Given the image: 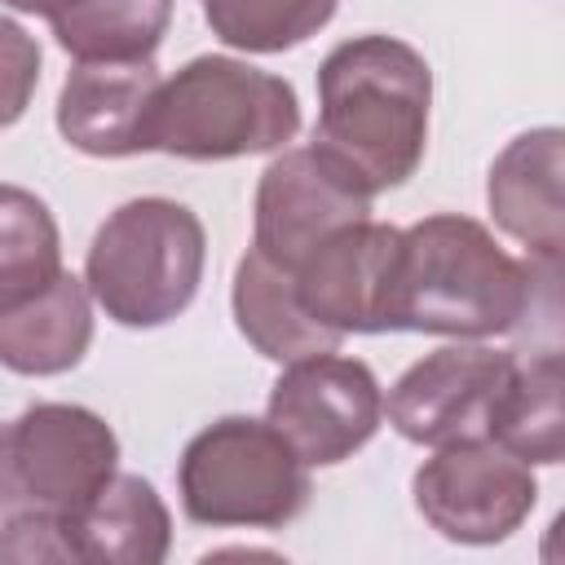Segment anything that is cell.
Returning a JSON list of instances; mask_svg holds the SVG:
<instances>
[{"instance_id": "cell-11", "label": "cell", "mask_w": 565, "mask_h": 565, "mask_svg": "<svg viewBox=\"0 0 565 565\" xmlns=\"http://www.w3.org/2000/svg\"><path fill=\"white\" fill-rule=\"evenodd\" d=\"M159 66L146 62H75L57 93V132L93 159H128L154 150Z\"/></svg>"}, {"instance_id": "cell-18", "label": "cell", "mask_w": 565, "mask_h": 565, "mask_svg": "<svg viewBox=\"0 0 565 565\" xmlns=\"http://www.w3.org/2000/svg\"><path fill=\"white\" fill-rule=\"evenodd\" d=\"M168 22L172 0H84L49 26L75 62H146Z\"/></svg>"}, {"instance_id": "cell-16", "label": "cell", "mask_w": 565, "mask_h": 565, "mask_svg": "<svg viewBox=\"0 0 565 565\" xmlns=\"http://www.w3.org/2000/svg\"><path fill=\"white\" fill-rule=\"evenodd\" d=\"M93 291L66 274L40 296L0 309V362L13 375H62L79 366L93 344Z\"/></svg>"}, {"instance_id": "cell-24", "label": "cell", "mask_w": 565, "mask_h": 565, "mask_svg": "<svg viewBox=\"0 0 565 565\" xmlns=\"http://www.w3.org/2000/svg\"><path fill=\"white\" fill-rule=\"evenodd\" d=\"M13 13H35V18H44V22H53V18H62V13H71L75 4H84V0H4Z\"/></svg>"}, {"instance_id": "cell-7", "label": "cell", "mask_w": 565, "mask_h": 565, "mask_svg": "<svg viewBox=\"0 0 565 565\" xmlns=\"http://www.w3.org/2000/svg\"><path fill=\"white\" fill-rule=\"evenodd\" d=\"M419 516L450 543L490 547L512 539L539 503V481L521 455L486 441H455L433 450L411 477Z\"/></svg>"}, {"instance_id": "cell-15", "label": "cell", "mask_w": 565, "mask_h": 565, "mask_svg": "<svg viewBox=\"0 0 565 565\" xmlns=\"http://www.w3.org/2000/svg\"><path fill=\"white\" fill-rule=\"evenodd\" d=\"M66 534L71 565H159L172 547V516L146 477L115 472Z\"/></svg>"}, {"instance_id": "cell-2", "label": "cell", "mask_w": 565, "mask_h": 565, "mask_svg": "<svg viewBox=\"0 0 565 565\" xmlns=\"http://www.w3.org/2000/svg\"><path fill=\"white\" fill-rule=\"evenodd\" d=\"M521 300V260H512L481 221L437 212L402 230L384 331L490 340L512 331Z\"/></svg>"}, {"instance_id": "cell-17", "label": "cell", "mask_w": 565, "mask_h": 565, "mask_svg": "<svg viewBox=\"0 0 565 565\" xmlns=\"http://www.w3.org/2000/svg\"><path fill=\"white\" fill-rule=\"evenodd\" d=\"M494 441L534 463H565V358H516Z\"/></svg>"}, {"instance_id": "cell-12", "label": "cell", "mask_w": 565, "mask_h": 565, "mask_svg": "<svg viewBox=\"0 0 565 565\" xmlns=\"http://www.w3.org/2000/svg\"><path fill=\"white\" fill-rule=\"evenodd\" d=\"M397 243H402V230L384 225V221H358V225H344L340 234H331L296 269L305 309L340 335L384 331Z\"/></svg>"}, {"instance_id": "cell-10", "label": "cell", "mask_w": 565, "mask_h": 565, "mask_svg": "<svg viewBox=\"0 0 565 565\" xmlns=\"http://www.w3.org/2000/svg\"><path fill=\"white\" fill-rule=\"evenodd\" d=\"M265 419L309 468H335L375 437L384 419V393L366 362L340 358L331 349L282 366L269 388Z\"/></svg>"}, {"instance_id": "cell-3", "label": "cell", "mask_w": 565, "mask_h": 565, "mask_svg": "<svg viewBox=\"0 0 565 565\" xmlns=\"http://www.w3.org/2000/svg\"><path fill=\"white\" fill-rule=\"evenodd\" d=\"M203 265V221L177 199L146 194L119 203L97 225L84 256V282L110 322L150 331L190 309Z\"/></svg>"}, {"instance_id": "cell-20", "label": "cell", "mask_w": 565, "mask_h": 565, "mask_svg": "<svg viewBox=\"0 0 565 565\" xmlns=\"http://www.w3.org/2000/svg\"><path fill=\"white\" fill-rule=\"evenodd\" d=\"M212 35L243 53H282L318 35L340 0H199Z\"/></svg>"}, {"instance_id": "cell-6", "label": "cell", "mask_w": 565, "mask_h": 565, "mask_svg": "<svg viewBox=\"0 0 565 565\" xmlns=\"http://www.w3.org/2000/svg\"><path fill=\"white\" fill-rule=\"evenodd\" d=\"M181 512L212 530H282L309 508V463L291 441L252 415H221L199 428L177 463Z\"/></svg>"}, {"instance_id": "cell-1", "label": "cell", "mask_w": 565, "mask_h": 565, "mask_svg": "<svg viewBox=\"0 0 565 565\" xmlns=\"http://www.w3.org/2000/svg\"><path fill=\"white\" fill-rule=\"evenodd\" d=\"M433 71L397 35H353L318 66L313 141L353 168L375 194L415 177L428 150Z\"/></svg>"}, {"instance_id": "cell-13", "label": "cell", "mask_w": 565, "mask_h": 565, "mask_svg": "<svg viewBox=\"0 0 565 565\" xmlns=\"http://www.w3.org/2000/svg\"><path fill=\"white\" fill-rule=\"evenodd\" d=\"M486 207L525 252H565V128L516 132L490 163Z\"/></svg>"}, {"instance_id": "cell-22", "label": "cell", "mask_w": 565, "mask_h": 565, "mask_svg": "<svg viewBox=\"0 0 565 565\" xmlns=\"http://www.w3.org/2000/svg\"><path fill=\"white\" fill-rule=\"evenodd\" d=\"M4 35V57H9V106H4V124H13L26 106V84L40 79V49L22 35L18 22H4L0 26Z\"/></svg>"}, {"instance_id": "cell-5", "label": "cell", "mask_w": 565, "mask_h": 565, "mask_svg": "<svg viewBox=\"0 0 565 565\" xmlns=\"http://www.w3.org/2000/svg\"><path fill=\"white\" fill-rule=\"evenodd\" d=\"M300 128L296 88L252 62L203 53L163 79L154 150L190 163H221L282 150Z\"/></svg>"}, {"instance_id": "cell-8", "label": "cell", "mask_w": 565, "mask_h": 565, "mask_svg": "<svg viewBox=\"0 0 565 565\" xmlns=\"http://www.w3.org/2000/svg\"><path fill=\"white\" fill-rule=\"evenodd\" d=\"M371 199L375 190L318 141L291 146L256 181L252 247L296 274L331 234L371 221Z\"/></svg>"}, {"instance_id": "cell-4", "label": "cell", "mask_w": 565, "mask_h": 565, "mask_svg": "<svg viewBox=\"0 0 565 565\" xmlns=\"http://www.w3.org/2000/svg\"><path fill=\"white\" fill-rule=\"evenodd\" d=\"M119 472L115 428L75 402L26 406L0 441V525L53 530L71 561V521Z\"/></svg>"}, {"instance_id": "cell-19", "label": "cell", "mask_w": 565, "mask_h": 565, "mask_svg": "<svg viewBox=\"0 0 565 565\" xmlns=\"http://www.w3.org/2000/svg\"><path fill=\"white\" fill-rule=\"evenodd\" d=\"M62 278V238L44 199L22 185L0 190V309H13Z\"/></svg>"}, {"instance_id": "cell-21", "label": "cell", "mask_w": 565, "mask_h": 565, "mask_svg": "<svg viewBox=\"0 0 565 565\" xmlns=\"http://www.w3.org/2000/svg\"><path fill=\"white\" fill-rule=\"evenodd\" d=\"M525 269V300L512 322V353L516 358H565V252H530Z\"/></svg>"}, {"instance_id": "cell-23", "label": "cell", "mask_w": 565, "mask_h": 565, "mask_svg": "<svg viewBox=\"0 0 565 565\" xmlns=\"http://www.w3.org/2000/svg\"><path fill=\"white\" fill-rule=\"evenodd\" d=\"M539 561H547V565H565V508H561V512L552 516V525L543 530Z\"/></svg>"}, {"instance_id": "cell-9", "label": "cell", "mask_w": 565, "mask_h": 565, "mask_svg": "<svg viewBox=\"0 0 565 565\" xmlns=\"http://www.w3.org/2000/svg\"><path fill=\"white\" fill-rule=\"evenodd\" d=\"M512 375V349L459 340L406 366L384 397V415L415 446L441 450L455 441H486L494 437V415Z\"/></svg>"}, {"instance_id": "cell-14", "label": "cell", "mask_w": 565, "mask_h": 565, "mask_svg": "<svg viewBox=\"0 0 565 565\" xmlns=\"http://www.w3.org/2000/svg\"><path fill=\"white\" fill-rule=\"evenodd\" d=\"M230 305H234V322H238L243 340L260 358L282 362V366L287 362H300V358H313V353H331L344 340L340 331L322 327L305 309L300 287H296V274L282 269L278 260H269L256 247H247V256L234 269Z\"/></svg>"}]
</instances>
